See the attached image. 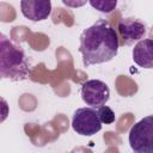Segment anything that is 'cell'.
<instances>
[{
    "label": "cell",
    "mask_w": 153,
    "mask_h": 153,
    "mask_svg": "<svg viewBox=\"0 0 153 153\" xmlns=\"http://www.w3.org/2000/svg\"><path fill=\"white\" fill-rule=\"evenodd\" d=\"M118 38L108 20L99 19L80 35L79 51L84 66L99 65L111 61L118 53Z\"/></svg>",
    "instance_id": "1"
},
{
    "label": "cell",
    "mask_w": 153,
    "mask_h": 153,
    "mask_svg": "<svg viewBox=\"0 0 153 153\" xmlns=\"http://www.w3.org/2000/svg\"><path fill=\"white\" fill-rule=\"evenodd\" d=\"M31 68L24 50L12 43L6 36L0 37V76L22 81L30 76Z\"/></svg>",
    "instance_id": "2"
},
{
    "label": "cell",
    "mask_w": 153,
    "mask_h": 153,
    "mask_svg": "<svg viewBox=\"0 0 153 153\" xmlns=\"http://www.w3.org/2000/svg\"><path fill=\"white\" fill-rule=\"evenodd\" d=\"M128 140L134 153H153V115L136 122L130 128Z\"/></svg>",
    "instance_id": "3"
},
{
    "label": "cell",
    "mask_w": 153,
    "mask_h": 153,
    "mask_svg": "<svg viewBox=\"0 0 153 153\" xmlns=\"http://www.w3.org/2000/svg\"><path fill=\"white\" fill-rule=\"evenodd\" d=\"M102 124L98 110L94 108H79L73 114L72 128L79 135L92 136L102 129Z\"/></svg>",
    "instance_id": "4"
},
{
    "label": "cell",
    "mask_w": 153,
    "mask_h": 153,
    "mask_svg": "<svg viewBox=\"0 0 153 153\" xmlns=\"http://www.w3.org/2000/svg\"><path fill=\"white\" fill-rule=\"evenodd\" d=\"M81 98L91 108H100L109 100L110 90L104 81L91 79L82 84Z\"/></svg>",
    "instance_id": "5"
},
{
    "label": "cell",
    "mask_w": 153,
    "mask_h": 153,
    "mask_svg": "<svg viewBox=\"0 0 153 153\" xmlns=\"http://www.w3.org/2000/svg\"><path fill=\"white\" fill-rule=\"evenodd\" d=\"M22 14L32 22L47 19L51 13V2L49 0H23L20 1Z\"/></svg>",
    "instance_id": "6"
},
{
    "label": "cell",
    "mask_w": 153,
    "mask_h": 153,
    "mask_svg": "<svg viewBox=\"0 0 153 153\" xmlns=\"http://www.w3.org/2000/svg\"><path fill=\"white\" fill-rule=\"evenodd\" d=\"M118 31L123 43L131 44L135 41H141L146 33V25L135 18H123L118 22Z\"/></svg>",
    "instance_id": "7"
},
{
    "label": "cell",
    "mask_w": 153,
    "mask_h": 153,
    "mask_svg": "<svg viewBox=\"0 0 153 153\" xmlns=\"http://www.w3.org/2000/svg\"><path fill=\"white\" fill-rule=\"evenodd\" d=\"M133 61L141 68H153V39L143 38L139 41L133 49Z\"/></svg>",
    "instance_id": "8"
},
{
    "label": "cell",
    "mask_w": 153,
    "mask_h": 153,
    "mask_svg": "<svg viewBox=\"0 0 153 153\" xmlns=\"http://www.w3.org/2000/svg\"><path fill=\"white\" fill-rule=\"evenodd\" d=\"M90 5L98 10L99 12H103V13H110L112 12L115 8H116V5H117V1L116 0H91L90 1Z\"/></svg>",
    "instance_id": "9"
},
{
    "label": "cell",
    "mask_w": 153,
    "mask_h": 153,
    "mask_svg": "<svg viewBox=\"0 0 153 153\" xmlns=\"http://www.w3.org/2000/svg\"><path fill=\"white\" fill-rule=\"evenodd\" d=\"M98 115H99L102 123L104 124H111L115 122V112L106 105L98 108Z\"/></svg>",
    "instance_id": "10"
},
{
    "label": "cell",
    "mask_w": 153,
    "mask_h": 153,
    "mask_svg": "<svg viewBox=\"0 0 153 153\" xmlns=\"http://www.w3.org/2000/svg\"><path fill=\"white\" fill-rule=\"evenodd\" d=\"M63 4L65 5H68V6H81V5H84L85 4V1H82V2H78V4H75V2H69V1H66V0H63Z\"/></svg>",
    "instance_id": "11"
}]
</instances>
